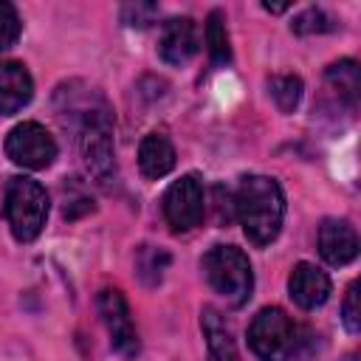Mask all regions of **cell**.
Listing matches in <instances>:
<instances>
[{"instance_id":"cell-1","label":"cell","mask_w":361,"mask_h":361,"mask_svg":"<svg viewBox=\"0 0 361 361\" xmlns=\"http://www.w3.org/2000/svg\"><path fill=\"white\" fill-rule=\"evenodd\" d=\"M234 214L254 245H268L279 237L285 220L282 186L268 175H248L234 195Z\"/></svg>"},{"instance_id":"cell-2","label":"cell","mask_w":361,"mask_h":361,"mask_svg":"<svg viewBox=\"0 0 361 361\" xmlns=\"http://www.w3.org/2000/svg\"><path fill=\"white\" fill-rule=\"evenodd\" d=\"M79 149L87 172L96 183L110 186L116 180V147H113V116L110 107L99 99L82 113L79 124Z\"/></svg>"},{"instance_id":"cell-3","label":"cell","mask_w":361,"mask_h":361,"mask_svg":"<svg viewBox=\"0 0 361 361\" xmlns=\"http://www.w3.org/2000/svg\"><path fill=\"white\" fill-rule=\"evenodd\" d=\"M203 276L212 285L214 293H220L231 307H243L251 299L254 290V271L248 257L237 245H214L206 251L203 262Z\"/></svg>"},{"instance_id":"cell-4","label":"cell","mask_w":361,"mask_h":361,"mask_svg":"<svg viewBox=\"0 0 361 361\" xmlns=\"http://www.w3.org/2000/svg\"><path fill=\"white\" fill-rule=\"evenodd\" d=\"M6 220L20 243L39 237L48 220V192L34 178H11L6 186Z\"/></svg>"},{"instance_id":"cell-5","label":"cell","mask_w":361,"mask_h":361,"mask_svg":"<svg viewBox=\"0 0 361 361\" xmlns=\"http://www.w3.org/2000/svg\"><path fill=\"white\" fill-rule=\"evenodd\" d=\"M296 341V324L282 307H262L248 327V344L259 361H288Z\"/></svg>"},{"instance_id":"cell-6","label":"cell","mask_w":361,"mask_h":361,"mask_svg":"<svg viewBox=\"0 0 361 361\" xmlns=\"http://www.w3.org/2000/svg\"><path fill=\"white\" fill-rule=\"evenodd\" d=\"M6 155L23 169H45L56 158V141L42 124L23 121L8 133Z\"/></svg>"},{"instance_id":"cell-7","label":"cell","mask_w":361,"mask_h":361,"mask_svg":"<svg viewBox=\"0 0 361 361\" xmlns=\"http://www.w3.org/2000/svg\"><path fill=\"white\" fill-rule=\"evenodd\" d=\"M206 214V192L197 175H183L178 178L166 195H164V217L175 231H189L200 226Z\"/></svg>"},{"instance_id":"cell-8","label":"cell","mask_w":361,"mask_h":361,"mask_svg":"<svg viewBox=\"0 0 361 361\" xmlns=\"http://www.w3.org/2000/svg\"><path fill=\"white\" fill-rule=\"evenodd\" d=\"M96 307L110 333L113 350H118L121 355H135L138 353V330L133 324V313H130L124 293L116 288H102L96 296Z\"/></svg>"},{"instance_id":"cell-9","label":"cell","mask_w":361,"mask_h":361,"mask_svg":"<svg viewBox=\"0 0 361 361\" xmlns=\"http://www.w3.org/2000/svg\"><path fill=\"white\" fill-rule=\"evenodd\" d=\"M319 254L327 265L338 268L358 257V234L350 226V220L327 217L319 226Z\"/></svg>"},{"instance_id":"cell-10","label":"cell","mask_w":361,"mask_h":361,"mask_svg":"<svg viewBox=\"0 0 361 361\" xmlns=\"http://www.w3.org/2000/svg\"><path fill=\"white\" fill-rule=\"evenodd\" d=\"M200 48L197 39V25L192 17H172L164 23L161 28V39H158V51L161 59L169 65H186Z\"/></svg>"},{"instance_id":"cell-11","label":"cell","mask_w":361,"mask_h":361,"mask_svg":"<svg viewBox=\"0 0 361 361\" xmlns=\"http://www.w3.org/2000/svg\"><path fill=\"white\" fill-rule=\"evenodd\" d=\"M288 290L290 299L302 307V310H313L322 307L330 296V276L316 268L313 262H296L290 276H288Z\"/></svg>"},{"instance_id":"cell-12","label":"cell","mask_w":361,"mask_h":361,"mask_svg":"<svg viewBox=\"0 0 361 361\" xmlns=\"http://www.w3.org/2000/svg\"><path fill=\"white\" fill-rule=\"evenodd\" d=\"M34 96V79L28 68L17 59L0 62V116L23 110Z\"/></svg>"},{"instance_id":"cell-13","label":"cell","mask_w":361,"mask_h":361,"mask_svg":"<svg viewBox=\"0 0 361 361\" xmlns=\"http://www.w3.org/2000/svg\"><path fill=\"white\" fill-rule=\"evenodd\" d=\"M200 324H203V336H206V347H209V361H240L234 333H231L228 322L214 307H203Z\"/></svg>"},{"instance_id":"cell-14","label":"cell","mask_w":361,"mask_h":361,"mask_svg":"<svg viewBox=\"0 0 361 361\" xmlns=\"http://www.w3.org/2000/svg\"><path fill=\"white\" fill-rule=\"evenodd\" d=\"M138 166L141 175L149 180L164 178L166 172H172L175 166V147L164 133H149L144 135L141 147H138Z\"/></svg>"},{"instance_id":"cell-15","label":"cell","mask_w":361,"mask_h":361,"mask_svg":"<svg viewBox=\"0 0 361 361\" xmlns=\"http://www.w3.org/2000/svg\"><path fill=\"white\" fill-rule=\"evenodd\" d=\"M327 85L338 93V99L347 104V107H355L358 104V90H361V71H358V62L355 59H338L327 68L324 73Z\"/></svg>"},{"instance_id":"cell-16","label":"cell","mask_w":361,"mask_h":361,"mask_svg":"<svg viewBox=\"0 0 361 361\" xmlns=\"http://www.w3.org/2000/svg\"><path fill=\"white\" fill-rule=\"evenodd\" d=\"M169 268V251L158 245H141L135 254V274L144 285L155 288L164 279V271Z\"/></svg>"},{"instance_id":"cell-17","label":"cell","mask_w":361,"mask_h":361,"mask_svg":"<svg viewBox=\"0 0 361 361\" xmlns=\"http://www.w3.org/2000/svg\"><path fill=\"white\" fill-rule=\"evenodd\" d=\"M206 48L214 65L231 62V45H228V31H226V17L223 11H212L206 20Z\"/></svg>"},{"instance_id":"cell-18","label":"cell","mask_w":361,"mask_h":361,"mask_svg":"<svg viewBox=\"0 0 361 361\" xmlns=\"http://www.w3.org/2000/svg\"><path fill=\"white\" fill-rule=\"evenodd\" d=\"M268 90H271V99L276 102V107L282 113H293L299 99H302V79L293 73H276V76H271Z\"/></svg>"},{"instance_id":"cell-19","label":"cell","mask_w":361,"mask_h":361,"mask_svg":"<svg viewBox=\"0 0 361 361\" xmlns=\"http://www.w3.org/2000/svg\"><path fill=\"white\" fill-rule=\"evenodd\" d=\"M333 28H336V23H333V17L324 8H305L290 23V31L293 34H302V37L305 34H327Z\"/></svg>"},{"instance_id":"cell-20","label":"cell","mask_w":361,"mask_h":361,"mask_svg":"<svg viewBox=\"0 0 361 361\" xmlns=\"http://www.w3.org/2000/svg\"><path fill=\"white\" fill-rule=\"evenodd\" d=\"M20 37V17H17V8L6 0H0V51L11 48Z\"/></svg>"},{"instance_id":"cell-21","label":"cell","mask_w":361,"mask_h":361,"mask_svg":"<svg viewBox=\"0 0 361 361\" xmlns=\"http://www.w3.org/2000/svg\"><path fill=\"white\" fill-rule=\"evenodd\" d=\"M361 285L353 282L347 288V296H344V305H341V319H344V327L350 333H358L361 330Z\"/></svg>"},{"instance_id":"cell-22","label":"cell","mask_w":361,"mask_h":361,"mask_svg":"<svg viewBox=\"0 0 361 361\" xmlns=\"http://www.w3.org/2000/svg\"><path fill=\"white\" fill-rule=\"evenodd\" d=\"M158 14L155 3H127L121 8V23H127L130 28H147Z\"/></svg>"},{"instance_id":"cell-23","label":"cell","mask_w":361,"mask_h":361,"mask_svg":"<svg viewBox=\"0 0 361 361\" xmlns=\"http://www.w3.org/2000/svg\"><path fill=\"white\" fill-rule=\"evenodd\" d=\"M262 8H265V11H274V14H279V11H285L288 6H285V3H276V6H268V3H262Z\"/></svg>"},{"instance_id":"cell-24","label":"cell","mask_w":361,"mask_h":361,"mask_svg":"<svg viewBox=\"0 0 361 361\" xmlns=\"http://www.w3.org/2000/svg\"><path fill=\"white\" fill-rule=\"evenodd\" d=\"M341 361H358V353H350L347 358H341Z\"/></svg>"}]
</instances>
